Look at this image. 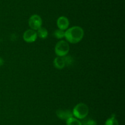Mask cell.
Returning <instances> with one entry per match:
<instances>
[{
  "instance_id": "1",
  "label": "cell",
  "mask_w": 125,
  "mask_h": 125,
  "mask_svg": "<svg viewBox=\"0 0 125 125\" xmlns=\"http://www.w3.org/2000/svg\"><path fill=\"white\" fill-rule=\"evenodd\" d=\"M84 34V30L81 27L74 26L68 28L65 31V38L68 42L76 44L83 39Z\"/></svg>"
},
{
  "instance_id": "14",
  "label": "cell",
  "mask_w": 125,
  "mask_h": 125,
  "mask_svg": "<svg viewBox=\"0 0 125 125\" xmlns=\"http://www.w3.org/2000/svg\"><path fill=\"white\" fill-rule=\"evenodd\" d=\"M63 58L65 60V64L67 65H70L73 62V60L72 58V57L69 56H63Z\"/></svg>"
},
{
  "instance_id": "4",
  "label": "cell",
  "mask_w": 125,
  "mask_h": 125,
  "mask_svg": "<svg viewBox=\"0 0 125 125\" xmlns=\"http://www.w3.org/2000/svg\"><path fill=\"white\" fill-rule=\"evenodd\" d=\"M29 26L33 30H37L42 25V20L39 15L34 14L31 16L29 19Z\"/></svg>"
},
{
  "instance_id": "6",
  "label": "cell",
  "mask_w": 125,
  "mask_h": 125,
  "mask_svg": "<svg viewBox=\"0 0 125 125\" xmlns=\"http://www.w3.org/2000/svg\"><path fill=\"white\" fill-rule=\"evenodd\" d=\"M69 20L65 16H61L57 20V25L59 29L62 30H67L69 26Z\"/></svg>"
},
{
  "instance_id": "13",
  "label": "cell",
  "mask_w": 125,
  "mask_h": 125,
  "mask_svg": "<svg viewBox=\"0 0 125 125\" xmlns=\"http://www.w3.org/2000/svg\"><path fill=\"white\" fill-rule=\"evenodd\" d=\"M83 125H96V121H95L93 119H86L82 123Z\"/></svg>"
},
{
  "instance_id": "15",
  "label": "cell",
  "mask_w": 125,
  "mask_h": 125,
  "mask_svg": "<svg viewBox=\"0 0 125 125\" xmlns=\"http://www.w3.org/2000/svg\"><path fill=\"white\" fill-rule=\"evenodd\" d=\"M4 61L3 59L0 57V66H2L4 64Z\"/></svg>"
},
{
  "instance_id": "11",
  "label": "cell",
  "mask_w": 125,
  "mask_h": 125,
  "mask_svg": "<svg viewBox=\"0 0 125 125\" xmlns=\"http://www.w3.org/2000/svg\"><path fill=\"white\" fill-rule=\"evenodd\" d=\"M105 125H119L118 121L115 118L114 115H112L111 118L107 119L105 123Z\"/></svg>"
},
{
  "instance_id": "3",
  "label": "cell",
  "mask_w": 125,
  "mask_h": 125,
  "mask_svg": "<svg viewBox=\"0 0 125 125\" xmlns=\"http://www.w3.org/2000/svg\"><path fill=\"white\" fill-rule=\"evenodd\" d=\"M70 45L65 40H61L59 41L56 44L54 48L55 53L57 55V56H66L69 52Z\"/></svg>"
},
{
  "instance_id": "12",
  "label": "cell",
  "mask_w": 125,
  "mask_h": 125,
  "mask_svg": "<svg viewBox=\"0 0 125 125\" xmlns=\"http://www.w3.org/2000/svg\"><path fill=\"white\" fill-rule=\"evenodd\" d=\"M54 36L57 39H62V38H65V31L62 29H58L55 31L54 33Z\"/></svg>"
},
{
  "instance_id": "7",
  "label": "cell",
  "mask_w": 125,
  "mask_h": 125,
  "mask_svg": "<svg viewBox=\"0 0 125 125\" xmlns=\"http://www.w3.org/2000/svg\"><path fill=\"white\" fill-rule=\"evenodd\" d=\"M56 115L60 119L62 120H67L69 118L73 117V112L70 110H57L56 111Z\"/></svg>"
},
{
  "instance_id": "5",
  "label": "cell",
  "mask_w": 125,
  "mask_h": 125,
  "mask_svg": "<svg viewBox=\"0 0 125 125\" xmlns=\"http://www.w3.org/2000/svg\"><path fill=\"white\" fill-rule=\"evenodd\" d=\"M23 38L24 41L26 42H34L36 40L37 38V32L35 30H33L32 29H28L23 33Z\"/></svg>"
},
{
  "instance_id": "2",
  "label": "cell",
  "mask_w": 125,
  "mask_h": 125,
  "mask_svg": "<svg viewBox=\"0 0 125 125\" xmlns=\"http://www.w3.org/2000/svg\"><path fill=\"white\" fill-rule=\"evenodd\" d=\"M89 109L87 105L84 103H79L74 107L73 115L78 119H84L89 113Z\"/></svg>"
},
{
  "instance_id": "10",
  "label": "cell",
  "mask_w": 125,
  "mask_h": 125,
  "mask_svg": "<svg viewBox=\"0 0 125 125\" xmlns=\"http://www.w3.org/2000/svg\"><path fill=\"white\" fill-rule=\"evenodd\" d=\"M66 124L67 125H83L82 122H81L79 120L76 118L71 117L69 118L66 120Z\"/></svg>"
},
{
  "instance_id": "8",
  "label": "cell",
  "mask_w": 125,
  "mask_h": 125,
  "mask_svg": "<svg viewBox=\"0 0 125 125\" xmlns=\"http://www.w3.org/2000/svg\"><path fill=\"white\" fill-rule=\"evenodd\" d=\"M53 63L54 67L58 69H62L64 68L66 65L64 58L62 56H57L54 60Z\"/></svg>"
},
{
  "instance_id": "9",
  "label": "cell",
  "mask_w": 125,
  "mask_h": 125,
  "mask_svg": "<svg viewBox=\"0 0 125 125\" xmlns=\"http://www.w3.org/2000/svg\"><path fill=\"white\" fill-rule=\"evenodd\" d=\"M37 36H39V38H41V39H46L48 37V32L47 29H45V28H43V27H40V28L37 29Z\"/></svg>"
}]
</instances>
